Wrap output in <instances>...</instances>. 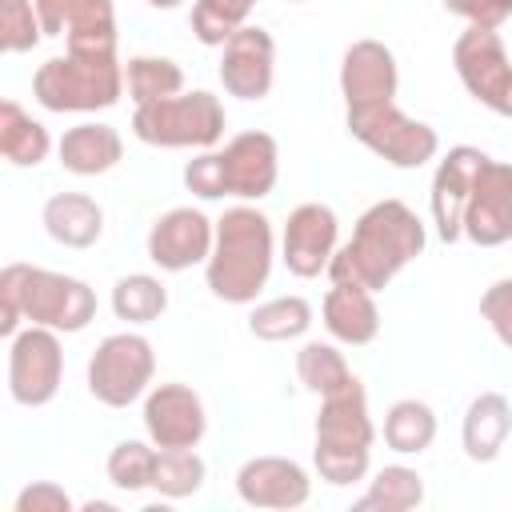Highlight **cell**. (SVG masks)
<instances>
[{
  "label": "cell",
  "instance_id": "obj_1",
  "mask_svg": "<svg viewBox=\"0 0 512 512\" xmlns=\"http://www.w3.org/2000/svg\"><path fill=\"white\" fill-rule=\"evenodd\" d=\"M420 252H424L420 216L400 200H380L356 220L352 240L344 248H336L328 276H332V284H356V288L380 292Z\"/></svg>",
  "mask_w": 512,
  "mask_h": 512
},
{
  "label": "cell",
  "instance_id": "obj_2",
  "mask_svg": "<svg viewBox=\"0 0 512 512\" xmlns=\"http://www.w3.org/2000/svg\"><path fill=\"white\" fill-rule=\"evenodd\" d=\"M96 316V296L84 280L32 268V264H8L0 272V332L12 340L20 332V320L56 328V332H80Z\"/></svg>",
  "mask_w": 512,
  "mask_h": 512
},
{
  "label": "cell",
  "instance_id": "obj_3",
  "mask_svg": "<svg viewBox=\"0 0 512 512\" xmlns=\"http://www.w3.org/2000/svg\"><path fill=\"white\" fill-rule=\"evenodd\" d=\"M208 264V288L212 296L228 304H248L268 284L272 272V224L256 208H228L216 220V240Z\"/></svg>",
  "mask_w": 512,
  "mask_h": 512
},
{
  "label": "cell",
  "instance_id": "obj_4",
  "mask_svg": "<svg viewBox=\"0 0 512 512\" xmlns=\"http://www.w3.org/2000/svg\"><path fill=\"white\" fill-rule=\"evenodd\" d=\"M276 140L268 132H240L224 144V152H204L188 160L184 184L204 200H260L276 188Z\"/></svg>",
  "mask_w": 512,
  "mask_h": 512
},
{
  "label": "cell",
  "instance_id": "obj_5",
  "mask_svg": "<svg viewBox=\"0 0 512 512\" xmlns=\"http://www.w3.org/2000/svg\"><path fill=\"white\" fill-rule=\"evenodd\" d=\"M372 460V420L364 384L352 380L340 392L324 396L316 416V472L328 484H356L364 480Z\"/></svg>",
  "mask_w": 512,
  "mask_h": 512
},
{
  "label": "cell",
  "instance_id": "obj_6",
  "mask_svg": "<svg viewBox=\"0 0 512 512\" xmlns=\"http://www.w3.org/2000/svg\"><path fill=\"white\" fill-rule=\"evenodd\" d=\"M124 92V68L116 52H68L52 56L32 76V96L48 112H96L112 108Z\"/></svg>",
  "mask_w": 512,
  "mask_h": 512
},
{
  "label": "cell",
  "instance_id": "obj_7",
  "mask_svg": "<svg viewBox=\"0 0 512 512\" xmlns=\"http://www.w3.org/2000/svg\"><path fill=\"white\" fill-rule=\"evenodd\" d=\"M132 132L156 148H212L224 136V108L212 92H184L136 104Z\"/></svg>",
  "mask_w": 512,
  "mask_h": 512
},
{
  "label": "cell",
  "instance_id": "obj_8",
  "mask_svg": "<svg viewBox=\"0 0 512 512\" xmlns=\"http://www.w3.org/2000/svg\"><path fill=\"white\" fill-rule=\"evenodd\" d=\"M348 132L368 144L376 156H384L396 168H420L436 156L440 136L436 128L404 116L396 100H376V104H356L348 108Z\"/></svg>",
  "mask_w": 512,
  "mask_h": 512
},
{
  "label": "cell",
  "instance_id": "obj_9",
  "mask_svg": "<svg viewBox=\"0 0 512 512\" xmlns=\"http://www.w3.org/2000/svg\"><path fill=\"white\" fill-rule=\"evenodd\" d=\"M156 372L152 344L136 332H116L100 340V348L88 360V392L108 408H128L144 396L148 380Z\"/></svg>",
  "mask_w": 512,
  "mask_h": 512
},
{
  "label": "cell",
  "instance_id": "obj_10",
  "mask_svg": "<svg viewBox=\"0 0 512 512\" xmlns=\"http://www.w3.org/2000/svg\"><path fill=\"white\" fill-rule=\"evenodd\" d=\"M64 376V352L56 340V328L32 324L12 336L8 344V392L24 408H40L60 392Z\"/></svg>",
  "mask_w": 512,
  "mask_h": 512
},
{
  "label": "cell",
  "instance_id": "obj_11",
  "mask_svg": "<svg viewBox=\"0 0 512 512\" xmlns=\"http://www.w3.org/2000/svg\"><path fill=\"white\" fill-rule=\"evenodd\" d=\"M452 64L464 80V88L492 112L504 116L508 96H512V60L504 52V40L496 36V28H480L468 24L452 48Z\"/></svg>",
  "mask_w": 512,
  "mask_h": 512
},
{
  "label": "cell",
  "instance_id": "obj_12",
  "mask_svg": "<svg viewBox=\"0 0 512 512\" xmlns=\"http://www.w3.org/2000/svg\"><path fill=\"white\" fill-rule=\"evenodd\" d=\"M44 36H68V52H116L112 0H36Z\"/></svg>",
  "mask_w": 512,
  "mask_h": 512
},
{
  "label": "cell",
  "instance_id": "obj_13",
  "mask_svg": "<svg viewBox=\"0 0 512 512\" xmlns=\"http://www.w3.org/2000/svg\"><path fill=\"white\" fill-rule=\"evenodd\" d=\"M464 236L480 248H496L512 240V164L488 156L464 204Z\"/></svg>",
  "mask_w": 512,
  "mask_h": 512
},
{
  "label": "cell",
  "instance_id": "obj_14",
  "mask_svg": "<svg viewBox=\"0 0 512 512\" xmlns=\"http://www.w3.org/2000/svg\"><path fill=\"white\" fill-rule=\"evenodd\" d=\"M144 428L156 448H196L204 440L208 416L188 384H156L144 400Z\"/></svg>",
  "mask_w": 512,
  "mask_h": 512
},
{
  "label": "cell",
  "instance_id": "obj_15",
  "mask_svg": "<svg viewBox=\"0 0 512 512\" xmlns=\"http://www.w3.org/2000/svg\"><path fill=\"white\" fill-rule=\"evenodd\" d=\"M484 164H488V156L468 144L448 148V156L440 160V168L432 176V220H436L440 240L452 244L464 236V204H468Z\"/></svg>",
  "mask_w": 512,
  "mask_h": 512
},
{
  "label": "cell",
  "instance_id": "obj_16",
  "mask_svg": "<svg viewBox=\"0 0 512 512\" xmlns=\"http://www.w3.org/2000/svg\"><path fill=\"white\" fill-rule=\"evenodd\" d=\"M212 240H216V228L204 212L172 208L148 232V260L160 264L164 272H184L212 256Z\"/></svg>",
  "mask_w": 512,
  "mask_h": 512
},
{
  "label": "cell",
  "instance_id": "obj_17",
  "mask_svg": "<svg viewBox=\"0 0 512 512\" xmlns=\"http://www.w3.org/2000/svg\"><path fill=\"white\" fill-rule=\"evenodd\" d=\"M336 212L328 204H300L284 224V264L292 276H320L336 256Z\"/></svg>",
  "mask_w": 512,
  "mask_h": 512
},
{
  "label": "cell",
  "instance_id": "obj_18",
  "mask_svg": "<svg viewBox=\"0 0 512 512\" xmlns=\"http://www.w3.org/2000/svg\"><path fill=\"white\" fill-rule=\"evenodd\" d=\"M272 64H276V44L264 28H236L224 40V56H220V80L232 96L240 100H264L272 88Z\"/></svg>",
  "mask_w": 512,
  "mask_h": 512
},
{
  "label": "cell",
  "instance_id": "obj_19",
  "mask_svg": "<svg viewBox=\"0 0 512 512\" xmlns=\"http://www.w3.org/2000/svg\"><path fill=\"white\" fill-rule=\"evenodd\" d=\"M236 492L252 508H300L312 492V480L296 460L256 456L236 472Z\"/></svg>",
  "mask_w": 512,
  "mask_h": 512
},
{
  "label": "cell",
  "instance_id": "obj_20",
  "mask_svg": "<svg viewBox=\"0 0 512 512\" xmlns=\"http://www.w3.org/2000/svg\"><path fill=\"white\" fill-rule=\"evenodd\" d=\"M340 92H344L348 108L392 100L396 96V56L380 40H356L340 64Z\"/></svg>",
  "mask_w": 512,
  "mask_h": 512
},
{
  "label": "cell",
  "instance_id": "obj_21",
  "mask_svg": "<svg viewBox=\"0 0 512 512\" xmlns=\"http://www.w3.org/2000/svg\"><path fill=\"white\" fill-rule=\"evenodd\" d=\"M324 328L344 344H368L380 332V312L368 288L356 284H332L324 296Z\"/></svg>",
  "mask_w": 512,
  "mask_h": 512
},
{
  "label": "cell",
  "instance_id": "obj_22",
  "mask_svg": "<svg viewBox=\"0 0 512 512\" xmlns=\"http://www.w3.org/2000/svg\"><path fill=\"white\" fill-rule=\"evenodd\" d=\"M44 228L56 244L64 248H88L104 232V212L92 196L84 192H56L44 204Z\"/></svg>",
  "mask_w": 512,
  "mask_h": 512
},
{
  "label": "cell",
  "instance_id": "obj_23",
  "mask_svg": "<svg viewBox=\"0 0 512 512\" xmlns=\"http://www.w3.org/2000/svg\"><path fill=\"white\" fill-rule=\"evenodd\" d=\"M512 432V408L500 392H484L464 412V452L476 464H488L500 456L504 440Z\"/></svg>",
  "mask_w": 512,
  "mask_h": 512
},
{
  "label": "cell",
  "instance_id": "obj_24",
  "mask_svg": "<svg viewBox=\"0 0 512 512\" xmlns=\"http://www.w3.org/2000/svg\"><path fill=\"white\" fill-rule=\"evenodd\" d=\"M124 144L112 124H76L60 140V164L76 176H100L120 160Z\"/></svg>",
  "mask_w": 512,
  "mask_h": 512
},
{
  "label": "cell",
  "instance_id": "obj_25",
  "mask_svg": "<svg viewBox=\"0 0 512 512\" xmlns=\"http://www.w3.org/2000/svg\"><path fill=\"white\" fill-rule=\"evenodd\" d=\"M48 148H52L48 128L40 120H32L16 100H4L0 104V152H4V160L20 164V168H36L48 156Z\"/></svg>",
  "mask_w": 512,
  "mask_h": 512
},
{
  "label": "cell",
  "instance_id": "obj_26",
  "mask_svg": "<svg viewBox=\"0 0 512 512\" xmlns=\"http://www.w3.org/2000/svg\"><path fill=\"white\" fill-rule=\"evenodd\" d=\"M424 500V480L420 472L404 468V464H388L376 472L372 488L356 500V512H408Z\"/></svg>",
  "mask_w": 512,
  "mask_h": 512
},
{
  "label": "cell",
  "instance_id": "obj_27",
  "mask_svg": "<svg viewBox=\"0 0 512 512\" xmlns=\"http://www.w3.org/2000/svg\"><path fill=\"white\" fill-rule=\"evenodd\" d=\"M384 440L392 452H424L436 440V416L424 400H396L384 416Z\"/></svg>",
  "mask_w": 512,
  "mask_h": 512
},
{
  "label": "cell",
  "instance_id": "obj_28",
  "mask_svg": "<svg viewBox=\"0 0 512 512\" xmlns=\"http://www.w3.org/2000/svg\"><path fill=\"white\" fill-rule=\"evenodd\" d=\"M124 84H128V96L136 104H152V100L180 96L184 72L176 60H164V56H132L124 68Z\"/></svg>",
  "mask_w": 512,
  "mask_h": 512
},
{
  "label": "cell",
  "instance_id": "obj_29",
  "mask_svg": "<svg viewBox=\"0 0 512 512\" xmlns=\"http://www.w3.org/2000/svg\"><path fill=\"white\" fill-rule=\"evenodd\" d=\"M248 328L260 340H296L312 328V304L304 296H276L248 316Z\"/></svg>",
  "mask_w": 512,
  "mask_h": 512
},
{
  "label": "cell",
  "instance_id": "obj_30",
  "mask_svg": "<svg viewBox=\"0 0 512 512\" xmlns=\"http://www.w3.org/2000/svg\"><path fill=\"white\" fill-rule=\"evenodd\" d=\"M112 308L120 320L128 324H148L156 320L164 308H168V292L156 276H144V272H132V276H120L116 288H112Z\"/></svg>",
  "mask_w": 512,
  "mask_h": 512
},
{
  "label": "cell",
  "instance_id": "obj_31",
  "mask_svg": "<svg viewBox=\"0 0 512 512\" xmlns=\"http://www.w3.org/2000/svg\"><path fill=\"white\" fill-rule=\"evenodd\" d=\"M296 372H300L304 388L316 392V396H332V392H340L344 384L356 380V376L348 372L344 356H340L332 344H320V340H312V344H304V348L296 352Z\"/></svg>",
  "mask_w": 512,
  "mask_h": 512
},
{
  "label": "cell",
  "instance_id": "obj_32",
  "mask_svg": "<svg viewBox=\"0 0 512 512\" xmlns=\"http://www.w3.org/2000/svg\"><path fill=\"white\" fill-rule=\"evenodd\" d=\"M204 484V460L192 448H160L152 468V488L168 500L192 496Z\"/></svg>",
  "mask_w": 512,
  "mask_h": 512
},
{
  "label": "cell",
  "instance_id": "obj_33",
  "mask_svg": "<svg viewBox=\"0 0 512 512\" xmlns=\"http://www.w3.org/2000/svg\"><path fill=\"white\" fill-rule=\"evenodd\" d=\"M256 0H196L192 8V32L200 44H224L236 28H244Z\"/></svg>",
  "mask_w": 512,
  "mask_h": 512
},
{
  "label": "cell",
  "instance_id": "obj_34",
  "mask_svg": "<svg viewBox=\"0 0 512 512\" xmlns=\"http://www.w3.org/2000/svg\"><path fill=\"white\" fill-rule=\"evenodd\" d=\"M152 468H156V448H148L140 440H120L108 456V480L124 492L152 488Z\"/></svg>",
  "mask_w": 512,
  "mask_h": 512
},
{
  "label": "cell",
  "instance_id": "obj_35",
  "mask_svg": "<svg viewBox=\"0 0 512 512\" xmlns=\"http://www.w3.org/2000/svg\"><path fill=\"white\" fill-rule=\"evenodd\" d=\"M44 36L36 0H0V44L4 52H28Z\"/></svg>",
  "mask_w": 512,
  "mask_h": 512
},
{
  "label": "cell",
  "instance_id": "obj_36",
  "mask_svg": "<svg viewBox=\"0 0 512 512\" xmlns=\"http://www.w3.org/2000/svg\"><path fill=\"white\" fill-rule=\"evenodd\" d=\"M480 312L492 324L496 340L504 348H512V280H496L484 296H480Z\"/></svg>",
  "mask_w": 512,
  "mask_h": 512
},
{
  "label": "cell",
  "instance_id": "obj_37",
  "mask_svg": "<svg viewBox=\"0 0 512 512\" xmlns=\"http://www.w3.org/2000/svg\"><path fill=\"white\" fill-rule=\"evenodd\" d=\"M444 8L480 28H500L512 16V0H444Z\"/></svg>",
  "mask_w": 512,
  "mask_h": 512
},
{
  "label": "cell",
  "instance_id": "obj_38",
  "mask_svg": "<svg viewBox=\"0 0 512 512\" xmlns=\"http://www.w3.org/2000/svg\"><path fill=\"white\" fill-rule=\"evenodd\" d=\"M68 508H72V500L56 484H28L16 496V512H68Z\"/></svg>",
  "mask_w": 512,
  "mask_h": 512
},
{
  "label": "cell",
  "instance_id": "obj_39",
  "mask_svg": "<svg viewBox=\"0 0 512 512\" xmlns=\"http://www.w3.org/2000/svg\"><path fill=\"white\" fill-rule=\"evenodd\" d=\"M148 4H152V8H176L180 0H148Z\"/></svg>",
  "mask_w": 512,
  "mask_h": 512
},
{
  "label": "cell",
  "instance_id": "obj_40",
  "mask_svg": "<svg viewBox=\"0 0 512 512\" xmlns=\"http://www.w3.org/2000/svg\"><path fill=\"white\" fill-rule=\"evenodd\" d=\"M504 116H512V96H508V108H504Z\"/></svg>",
  "mask_w": 512,
  "mask_h": 512
}]
</instances>
